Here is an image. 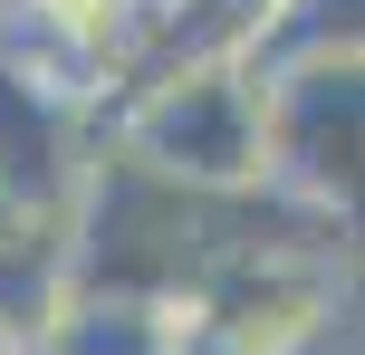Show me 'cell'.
<instances>
[{
	"label": "cell",
	"mask_w": 365,
	"mask_h": 355,
	"mask_svg": "<svg viewBox=\"0 0 365 355\" xmlns=\"http://www.w3.org/2000/svg\"><path fill=\"white\" fill-rule=\"evenodd\" d=\"M135 164L192 192H250L269 183L259 144V77L240 58H192L135 106Z\"/></svg>",
	"instance_id": "2"
},
{
	"label": "cell",
	"mask_w": 365,
	"mask_h": 355,
	"mask_svg": "<svg viewBox=\"0 0 365 355\" xmlns=\"http://www.w3.org/2000/svg\"><path fill=\"white\" fill-rule=\"evenodd\" d=\"M38 355H182L164 307L135 298H68L48 327H38Z\"/></svg>",
	"instance_id": "4"
},
{
	"label": "cell",
	"mask_w": 365,
	"mask_h": 355,
	"mask_svg": "<svg viewBox=\"0 0 365 355\" xmlns=\"http://www.w3.org/2000/svg\"><path fill=\"white\" fill-rule=\"evenodd\" d=\"M308 58H365V0H279V19L240 48V68H308Z\"/></svg>",
	"instance_id": "5"
},
{
	"label": "cell",
	"mask_w": 365,
	"mask_h": 355,
	"mask_svg": "<svg viewBox=\"0 0 365 355\" xmlns=\"http://www.w3.org/2000/svg\"><path fill=\"white\" fill-rule=\"evenodd\" d=\"M327 307H336V269L317 260V240H269V250L221 260L173 307V346L182 355H289L327 327Z\"/></svg>",
	"instance_id": "3"
},
{
	"label": "cell",
	"mask_w": 365,
	"mask_h": 355,
	"mask_svg": "<svg viewBox=\"0 0 365 355\" xmlns=\"http://www.w3.org/2000/svg\"><path fill=\"white\" fill-rule=\"evenodd\" d=\"M259 144L289 202L365 231V58H308L259 77Z\"/></svg>",
	"instance_id": "1"
},
{
	"label": "cell",
	"mask_w": 365,
	"mask_h": 355,
	"mask_svg": "<svg viewBox=\"0 0 365 355\" xmlns=\"http://www.w3.org/2000/svg\"><path fill=\"white\" fill-rule=\"evenodd\" d=\"M0 355H38V346H29V337H0Z\"/></svg>",
	"instance_id": "6"
}]
</instances>
